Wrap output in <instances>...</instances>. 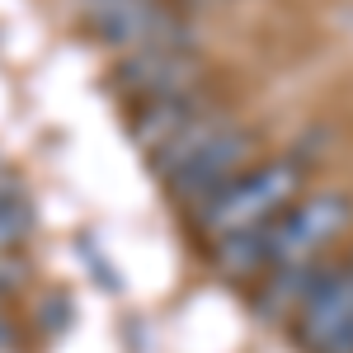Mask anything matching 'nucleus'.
<instances>
[{"mask_svg":"<svg viewBox=\"0 0 353 353\" xmlns=\"http://www.w3.org/2000/svg\"><path fill=\"white\" fill-rule=\"evenodd\" d=\"M113 90L128 109L156 104V99H174V94H193L208 81V61L198 48H146V52H128L113 61Z\"/></svg>","mask_w":353,"mask_h":353,"instance_id":"20e7f679","label":"nucleus"},{"mask_svg":"<svg viewBox=\"0 0 353 353\" xmlns=\"http://www.w3.org/2000/svg\"><path fill=\"white\" fill-rule=\"evenodd\" d=\"M28 231H33V203L19 189L5 193L0 198V259H14V250L28 241Z\"/></svg>","mask_w":353,"mask_h":353,"instance_id":"1a4fd4ad","label":"nucleus"},{"mask_svg":"<svg viewBox=\"0 0 353 353\" xmlns=\"http://www.w3.org/2000/svg\"><path fill=\"white\" fill-rule=\"evenodd\" d=\"M212 104H217V90L203 85V90H193V94H174V99H156V104L128 109V137H132L146 156H156L170 137H179L198 113L212 109Z\"/></svg>","mask_w":353,"mask_h":353,"instance_id":"0eeeda50","label":"nucleus"},{"mask_svg":"<svg viewBox=\"0 0 353 353\" xmlns=\"http://www.w3.org/2000/svg\"><path fill=\"white\" fill-rule=\"evenodd\" d=\"M14 189H19V184H14V179H10V170L0 165V198H5V193H14Z\"/></svg>","mask_w":353,"mask_h":353,"instance_id":"9d476101","label":"nucleus"},{"mask_svg":"<svg viewBox=\"0 0 353 353\" xmlns=\"http://www.w3.org/2000/svg\"><path fill=\"white\" fill-rule=\"evenodd\" d=\"M250 165H259V137L250 132L245 123H236L231 132H221L212 146H203L189 165H179L165 189L170 198L184 208V212H203L217 193H226L236 179H241Z\"/></svg>","mask_w":353,"mask_h":353,"instance_id":"39448f33","label":"nucleus"},{"mask_svg":"<svg viewBox=\"0 0 353 353\" xmlns=\"http://www.w3.org/2000/svg\"><path fill=\"white\" fill-rule=\"evenodd\" d=\"M76 10L118 57L146 48H198L193 19L179 10V0H76Z\"/></svg>","mask_w":353,"mask_h":353,"instance_id":"7ed1b4c3","label":"nucleus"},{"mask_svg":"<svg viewBox=\"0 0 353 353\" xmlns=\"http://www.w3.org/2000/svg\"><path fill=\"white\" fill-rule=\"evenodd\" d=\"M349 254H353V250H349Z\"/></svg>","mask_w":353,"mask_h":353,"instance_id":"f8f14e48","label":"nucleus"},{"mask_svg":"<svg viewBox=\"0 0 353 353\" xmlns=\"http://www.w3.org/2000/svg\"><path fill=\"white\" fill-rule=\"evenodd\" d=\"M236 123H241V118H236V113H231V109H226V104L217 99L212 109H203V113H198V118L189 123V128H184V132L170 137L161 151H156V156H146V161H151V170H156L161 179H170L179 165H189L193 156L203 151V146H212V141H217L221 132H231Z\"/></svg>","mask_w":353,"mask_h":353,"instance_id":"6e6552de","label":"nucleus"},{"mask_svg":"<svg viewBox=\"0 0 353 353\" xmlns=\"http://www.w3.org/2000/svg\"><path fill=\"white\" fill-rule=\"evenodd\" d=\"M292 330L306 353H353V254L321 269L292 316Z\"/></svg>","mask_w":353,"mask_h":353,"instance_id":"423d86ee","label":"nucleus"},{"mask_svg":"<svg viewBox=\"0 0 353 353\" xmlns=\"http://www.w3.org/2000/svg\"><path fill=\"white\" fill-rule=\"evenodd\" d=\"M306 193V161L301 156H269V161L250 165L226 193H217L203 212H193V231L208 245L250 236L278 221L292 203Z\"/></svg>","mask_w":353,"mask_h":353,"instance_id":"f03ea898","label":"nucleus"},{"mask_svg":"<svg viewBox=\"0 0 353 353\" xmlns=\"http://www.w3.org/2000/svg\"><path fill=\"white\" fill-rule=\"evenodd\" d=\"M5 339H10V325H5V321H0V344H5Z\"/></svg>","mask_w":353,"mask_h":353,"instance_id":"9b49d317","label":"nucleus"},{"mask_svg":"<svg viewBox=\"0 0 353 353\" xmlns=\"http://www.w3.org/2000/svg\"><path fill=\"white\" fill-rule=\"evenodd\" d=\"M349 221H353V203L344 193L316 189V193H301L283 217L264 226V273H259V297H254L259 316L292 325L311 283L330 264L325 250Z\"/></svg>","mask_w":353,"mask_h":353,"instance_id":"f257e3e1","label":"nucleus"}]
</instances>
